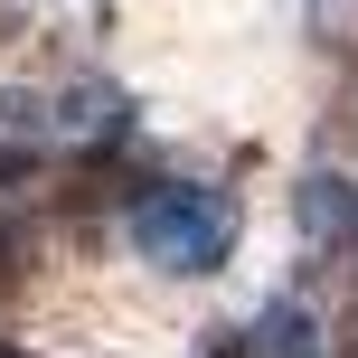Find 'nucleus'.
I'll return each mask as SVG.
<instances>
[{
    "label": "nucleus",
    "mask_w": 358,
    "mask_h": 358,
    "mask_svg": "<svg viewBox=\"0 0 358 358\" xmlns=\"http://www.w3.org/2000/svg\"><path fill=\"white\" fill-rule=\"evenodd\" d=\"M132 245H142V264L179 273V283L217 273V264L236 255V189H208V179H161L151 198H132Z\"/></svg>",
    "instance_id": "obj_1"
},
{
    "label": "nucleus",
    "mask_w": 358,
    "mask_h": 358,
    "mask_svg": "<svg viewBox=\"0 0 358 358\" xmlns=\"http://www.w3.org/2000/svg\"><path fill=\"white\" fill-rule=\"evenodd\" d=\"M48 113H57V151H94V161L123 151V132H132V94L113 76H76Z\"/></svg>",
    "instance_id": "obj_2"
},
{
    "label": "nucleus",
    "mask_w": 358,
    "mask_h": 358,
    "mask_svg": "<svg viewBox=\"0 0 358 358\" xmlns=\"http://www.w3.org/2000/svg\"><path fill=\"white\" fill-rule=\"evenodd\" d=\"M208 358H330V349H321V330H311L302 302H264L245 330H217Z\"/></svg>",
    "instance_id": "obj_3"
},
{
    "label": "nucleus",
    "mask_w": 358,
    "mask_h": 358,
    "mask_svg": "<svg viewBox=\"0 0 358 358\" xmlns=\"http://www.w3.org/2000/svg\"><path fill=\"white\" fill-rule=\"evenodd\" d=\"M48 151H57V113H38L29 94L0 85V189H29L48 170Z\"/></svg>",
    "instance_id": "obj_4"
},
{
    "label": "nucleus",
    "mask_w": 358,
    "mask_h": 358,
    "mask_svg": "<svg viewBox=\"0 0 358 358\" xmlns=\"http://www.w3.org/2000/svg\"><path fill=\"white\" fill-rule=\"evenodd\" d=\"M302 227L321 236V245H340L349 264H358V189L340 170H321V179H302Z\"/></svg>",
    "instance_id": "obj_5"
},
{
    "label": "nucleus",
    "mask_w": 358,
    "mask_h": 358,
    "mask_svg": "<svg viewBox=\"0 0 358 358\" xmlns=\"http://www.w3.org/2000/svg\"><path fill=\"white\" fill-rule=\"evenodd\" d=\"M10 264H19V236H0V283H10Z\"/></svg>",
    "instance_id": "obj_6"
}]
</instances>
